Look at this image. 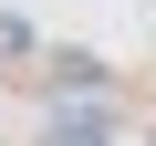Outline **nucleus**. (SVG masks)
<instances>
[{
	"mask_svg": "<svg viewBox=\"0 0 156 146\" xmlns=\"http://www.w3.org/2000/svg\"><path fill=\"white\" fill-rule=\"evenodd\" d=\"M42 146H115V115H104V104H73V115L42 125Z\"/></svg>",
	"mask_w": 156,
	"mask_h": 146,
	"instance_id": "nucleus-1",
	"label": "nucleus"
},
{
	"mask_svg": "<svg viewBox=\"0 0 156 146\" xmlns=\"http://www.w3.org/2000/svg\"><path fill=\"white\" fill-rule=\"evenodd\" d=\"M42 73H52L62 94H104V52H52Z\"/></svg>",
	"mask_w": 156,
	"mask_h": 146,
	"instance_id": "nucleus-2",
	"label": "nucleus"
},
{
	"mask_svg": "<svg viewBox=\"0 0 156 146\" xmlns=\"http://www.w3.org/2000/svg\"><path fill=\"white\" fill-rule=\"evenodd\" d=\"M0 63H52V52L31 42V21H21V11H0Z\"/></svg>",
	"mask_w": 156,
	"mask_h": 146,
	"instance_id": "nucleus-3",
	"label": "nucleus"
}]
</instances>
